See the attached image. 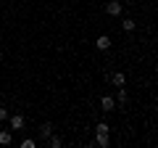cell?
I'll list each match as a JSON object with an SVG mask.
<instances>
[{
    "label": "cell",
    "mask_w": 158,
    "mask_h": 148,
    "mask_svg": "<svg viewBox=\"0 0 158 148\" xmlns=\"http://www.w3.org/2000/svg\"><path fill=\"white\" fill-rule=\"evenodd\" d=\"M8 130H24V127H27V119H24V114H8Z\"/></svg>",
    "instance_id": "cell-1"
},
{
    "label": "cell",
    "mask_w": 158,
    "mask_h": 148,
    "mask_svg": "<svg viewBox=\"0 0 158 148\" xmlns=\"http://www.w3.org/2000/svg\"><path fill=\"white\" fill-rule=\"evenodd\" d=\"M106 13L113 16V19H118L121 13H124V3H121V0H108L106 3Z\"/></svg>",
    "instance_id": "cell-2"
},
{
    "label": "cell",
    "mask_w": 158,
    "mask_h": 148,
    "mask_svg": "<svg viewBox=\"0 0 158 148\" xmlns=\"http://www.w3.org/2000/svg\"><path fill=\"white\" fill-rule=\"evenodd\" d=\"M53 132H56V127H53V122H42V124L37 127V137H40V140H42V143H45L48 137L53 135Z\"/></svg>",
    "instance_id": "cell-3"
},
{
    "label": "cell",
    "mask_w": 158,
    "mask_h": 148,
    "mask_svg": "<svg viewBox=\"0 0 158 148\" xmlns=\"http://www.w3.org/2000/svg\"><path fill=\"white\" fill-rule=\"evenodd\" d=\"M116 108H124L127 106V101H129V93H127V85L124 87H116Z\"/></svg>",
    "instance_id": "cell-4"
},
{
    "label": "cell",
    "mask_w": 158,
    "mask_h": 148,
    "mask_svg": "<svg viewBox=\"0 0 158 148\" xmlns=\"http://www.w3.org/2000/svg\"><path fill=\"white\" fill-rule=\"evenodd\" d=\"M100 108L106 111V114L116 111V98H113V95H100Z\"/></svg>",
    "instance_id": "cell-5"
},
{
    "label": "cell",
    "mask_w": 158,
    "mask_h": 148,
    "mask_svg": "<svg viewBox=\"0 0 158 148\" xmlns=\"http://www.w3.org/2000/svg\"><path fill=\"white\" fill-rule=\"evenodd\" d=\"M111 45H113V42H111V37H108V34H100V37H98V40H95V48H98V50H100V53L111 50Z\"/></svg>",
    "instance_id": "cell-6"
},
{
    "label": "cell",
    "mask_w": 158,
    "mask_h": 148,
    "mask_svg": "<svg viewBox=\"0 0 158 148\" xmlns=\"http://www.w3.org/2000/svg\"><path fill=\"white\" fill-rule=\"evenodd\" d=\"M108 82H111L113 87H124V85H127V74H124V72H116V74L108 77Z\"/></svg>",
    "instance_id": "cell-7"
},
{
    "label": "cell",
    "mask_w": 158,
    "mask_h": 148,
    "mask_svg": "<svg viewBox=\"0 0 158 148\" xmlns=\"http://www.w3.org/2000/svg\"><path fill=\"white\" fill-rule=\"evenodd\" d=\"M95 146L108 148L111 146V132H95Z\"/></svg>",
    "instance_id": "cell-8"
},
{
    "label": "cell",
    "mask_w": 158,
    "mask_h": 148,
    "mask_svg": "<svg viewBox=\"0 0 158 148\" xmlns=\"http://www.w3.org/2000/svg\"><path fill=\"white\" fill-rule=\"evenodd\" d=\"M13 143V130H0V146H11Z\"/></svg>",
    "instance_id": "cell-9"
},
{
    "label": "cell",
    "mask_w": 158,
    "mask_h": 148,
    "mask_svg": "<svg viewBox=\"0 0 158 148\" xmlns=\"http://www.w3.org/2000/svg\"><path fill=\"white\" fill-rule=\"evenodd\" d=\"M45 146H48V148H61V146H63V140H61V135H56V132H53V135L45 140Z\"/></svg>",
    "instance_id": "cell-10"
},
{
    "label": "cell",
    "mask_w": 158,
    "mask_h": 148,
    "mask_svg": "<svg viewBox=\"0 0 158 148\" xmlns=\"http://www.w3.org/2000/svg\"><path fill=\"white\" fill-rule=\"evenodd\" d=\"M121 29H124V32H135V29H137V21H135V19H129V16L121 19Z\"/></svg>",
    "instance_id": "cell-11"
},
{
    "label": "cell",
    "mask_w": 158,
    "mask_h": 148,
    "mask_svg": "<svg viewBox=\"0 0 158 148\" xmlns=\"http://www.w3.org/2000/svg\"><path fill=\"white\" fill-rule=\"evenodd\" d=\"M19 146H21V148H37V140H34V137H24Z\"/></svg>",
    "instance_id": "cell-12"
},
{
    "label": "cell",
    "mask_w": 158,
    "mask_h": 148,
    "mask_svg": "<svg viewBox=\"0 0 158 148\" xmlns=\"http://www.w3.org/2000/svg\"><path fill=\"white\" fill-rule=\"evenodd\" d=\"M95 132H111V124H108V122H98V124H95Z\"/></svg>",
    "instance_id": "cell-13"
},
{
    "label": "cell",
    "mask_w": 158,
    "mask_h": 148,
    "mask_svg": "<svg viewBox=\"0 0 158 148\" xmlns=\"http://www.w3.org/2000/svg\"><path fill=\"white\" fill-rule=\"evenodd\" d=\"M8 114H11V111H8L6 106H0V122H6V119H8Z\"/></svg>",
    "instance_id": "cell-14"
}]
</instances>
